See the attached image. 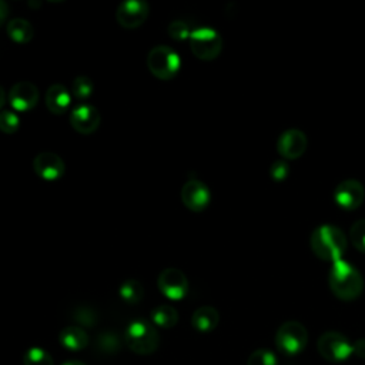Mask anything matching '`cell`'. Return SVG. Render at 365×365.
Returning <instances> with one entry per match:
<instances>
[{"instance_id":"obj_1","label":"cell","mask_w":365,"mask_h":365,"mask_svg":"<svg viewBox=\"0 0 365 365\" xmlns=\"http://www.w3.org/2000/svg\"><path fill=\"white\" fill-rule=\"evenodd\" d=\"M328 284L332 294L342 301L356 299L364 289V281L359 271L344 259L332 262Z\"/></svg>"},{"instance_id":"obj_23","label":"cell","mask_w":365,"mask_h":365,"mask_svg":"<svg viewBox=\"0 0 365 365\" xmlns=\"http://www.w3.org/2000/svg\"><path fill=\"white\" fill-rule=\"evenodd\" d=\"M93 88H94V84L91 81L90 77L87 76H78L74 78L73 81V87H71V94L78 100V101H83V100H87L91 93H93Z\"/></svg>"},{"instance_id":"obj_16","label":"cell","mask_w":365,"mask_h":365,"mask_svg":"<svg viewBox=\"0 0 365 365\" xmlns=\"http://www.w3.org/2000/svg\"><path fill=\"white\" fill-rule=\"evenodd\" d=\"M71 103V94L63 84H53L46 91V106L53 114H64Z\"/></svg>"},{"instance_id":"obj_19","label":"cell","mask_w":365,"mask_h":365,"mask_svg":"<svg viewBox=\"0 0 365 365\" xmlns=\"http://www.w3.org/2000/svg\"><path fill=\"white\" fill-rule=\"evenodd\" d=\"M6 31H7L9 37L14 43H19V44L29 43L34 36V29H33L31 23L21 17L10 20L6 26Z\"/></svg>"},{"instance_id":"obj_21","label":"cell","mask_w":365,"mask_h":365,"mask_svg":"<svg viewBox=\"0 0 365 365\" xmlns=\"http://www.w3.org/2000/svg\"><path fill=\"white\" fill-rule=\"evenodd\" d=\"M118 295L127 304H137L144 297V287H143V284L140 281H137L134 278H130V279H125L120 285Z\"/></svg>"},{"instance_id":"obj_12","label":"cell","mask_w":365,"mask_h":365,"mask_svg":"<svg viewBox=\"0 0 365 365\" xmlns=\"http://www.w3.org/2000/svg\"><path fill=\"white\" fill-rule=\"evenodd\" d=\"M33 170L44 181H56L64 175L66 165L58 154L43 151L34 157Z\"/></svg>"},{"instance_id":"obj_14","label":"cell","mask_w":365,"mask_h":365,"mask_svg":"<svg viewBox=\"0 0 365 365\" xmlns=\"http://www.w3.org/2000/svg\"><path fill=\"white\" fill-rule=\"evenodd\" d=\"M101 117L98 110L91 104H78L70 114L71 127L80 134H91L100 125Z\"/></svg>"},{"instance_id":"obj_24","label":"cell","mask_w":365,"mask_h":365,"mask_svg":"<svg viewBox=\"0 0 365 365\" xmlns=\"http://www.w3.org/2000/svg\"><path fill=\"white\" fill-rule=\"evenodd\" d=\"M20 127V117L13 110L0 111V131L4 134H14Z\"/></svg>"},{"instance_id":"obj_20","label":"cell","mask_w":365,"mask_h":365,"mask_svg":"<svg viewBox=\"0 0 365 365\" xmlns=\"http://www.w3.org/2000/svg\"><path fill=\"white\" fill-rule=\"evenodd\" d=\"M151 321L160 328H173L178 322V312L174 307L163 304L151 311Z\"/></svg>"},{"instance_id":"obj_34","label":"cell","mask_w":365,"mask_h":365,"mask_svg":"<svg viewBox=\"0 0 365 365\" xmlns=\"http://www.w3.org/2000/svg\"><path fill=\"white\" fill-rule=\"evenodd\" d=\"M61 365H86V364L81 362V361H77V359H70V361H66V362L61 364Z\"/></svg>"},{"instance_id":"obj_26","label":"cell","mask_w":365,"mask_h":365,"mask_svg":"<svg viewBox=\"0 0 365 365\" xmlns=\"http://www.w3.org/2000/svg\"><path fill=\"white\" fill-rule=\"evenodd\" d=\"M349 238L358 251L365 252V220H358L352 224Z\"/></svg>"},{"instance_id":"obj_29","label":"cell","mask_w":365,"mask_h":365,"mask_svg":"<svg viewBox=\"0 0 365 365\" xmlns=\"http://www.w3.org/2000/svg\"><path fill=\"white\" fill-rule=\"evenodd\" d=\"M74 318L77 322H80L81 325H87V327H93L94 321H96V315L94 312L87 308V307H81V308H77L76 309V314H74Z\"/></svg>"},{"instance_id":"obj_31","label":"cell","mask_w":365,"mask_h":365,"mask_svg":"<svg viewBox=\"0 0 365 365\" xmlns=\"http://www.w3.org/2000/svg\"><path fill=\"white\" fill-rule=\"evenodd\" d=\"M354 354L358 356V358H362L365 359V338H359L356 339L354 344Z\"/></svg>"},{"instance_id":"obj_2","label":"cell","mask_w":365,"mask_h":365,"mask_svg":"<svg viewBox=\"0 0 365 365\" xmlns=\"http://www.w3.org/2000/svg\"><path fill=\"white\" fill-rule=\"evenodd\" d=\"M314 254L324 261H338L346 250L345 234L335 225H321L311 235Z\"/></svg>"},{"instance_id":"obj_32","label":"cell","mask_w":365,"mask_h":365,"mask_svg":"<svg viewBox=\"0 0 365 365\" xmlns=\"http://www.w3.org/2000/svg\"><path fill=\"white\" fill-rule=\"evenodd\" d=\"M7 16H9V4L6 1L0 0V26H3Z\"/></svg>"},{"instance_id":"obj_30","label":"cell","mask_w":365,"mask_h":365,"mask_svg":"<svg viewBox=\"0 0 365 365\" xmlns=\"http://www.w3.org/2000/svg\"><path fill=\"white\" fill-rule=\"evenodd\" d=\"M288 175V164L285 160H278L271 165V177L275 181H282Z\"/></svg>"},{"instance_id":"obj_6","label":"cell","mask_w":365,"mask_h":365,"mask_svg":"<svg viewBox=\"0 0 365 365\" xmlns=\"http://www.w3.org/2000/svg\"><path fill=\"white\" fill-rule=\"evenodd\" d=\"M190 48L200 60H214L222 50V38L217 30L211 27H198L190 34Z\"/></svg>"},{"instance_id":"obj_4","label":"cell","mask_w":365,"mask_h":365,"mask_svg":"<svg viewBox=\"0 0 365 365\" xmlns=\"http://www.w3.org/2000/svg\"><path fill=\"white\" fill-rule=\"evenodd\" d=\"M147 67L154 77L160 80H171L180 71L181 58L171 47L158 44L150 50L147 56Z\"/></svg>"},{"instance_id":"obj_33","label":"cell","mask_w":365,"mask_h":365,"mask_svg":"<svg viewBox=\"0 0 365 365\" xmlns=\"http://www.w3.org/2000/svg\"><path fill=\"white\" fill-rule=\"evenodd\" d=\"M4 103H6V91H4V88L0 86V108L4 106Z\"/></svg>"},{"instance_id":"obj_8","label":"cell","mask_w":365,"mask_h":365,"mask_svg":"<svg viewBox=\"0 0 365 365\" xmlns=\"http://www.w3.org/2000/svg\"><path fill=\"white\" fill-rule=\"evenodd\" d=\"M158 289L171 301H180L188 294V279L185 274L174 267L165 268L157 278Z\"/></svg>"},{"instance_id":"obj_11","label":"cell","mask_w":365,"mask_h":365,"mask_svg":"<svg viewBox=\"0 0 365 365\" xmlns=\"http://www.w3.org/2000/svg\"><path fill=\"white\" fill-rule=\"evenodd\" d=\"M334 200L344 210H356L365 200V188L358 180H344L336 185Z\"/></svg>"},{"instance_id":"obj_13","label":"cell","mask_w":365,"mask_h":365,"mask_svg":"<svg viewBox=\"0 0 365 365\" xmlns=\"http://www.w3.org/2000/svg\"><path fill=\"white\" fill-rule=\"evenodd\" d=\"M7 98L16 111H29L38 101V88L31 81H17L10 88Z\"/></svg>"},{"instance_id":"obj_5","label":"cell","mask_w":365,"mask_h":365,"mask_svg":"<svg viewBox=\"0 0 365 365\" xmlns=\"http://www.w3.org/2000/svg\"><path fill=\"white\" fill-rule=\"evenodd\" d=\"M308 344V331L298 321L284 322L275 334L277 349L288 356L301 354Z\"/></svg>"},{"instance_id":"obj_22","label":"cell","mask_w":365,"mask_h":365,"mask_svg":"<svg viewBox=\"0 0 365 365\" xmlns=\"http://www.w3.org/2000/svg\"><path fill=\"white\" fill-rule=\"evenodd\" d=\"M24 365H54L51 354L41 346H31L24 352Z\"/></svg>"},{"instance_id":"obj_18","label":"cell","mask_w":365,"mask_h":365,"mask_svg":"<svg viewBox=\"0 0 365 365\" xmlns=\"http://www.w3.org/2000/svg\"><path fill=\"white\" fill-rule=\"evenodd\" d=\"M58 341L68 351H81L88 345V335L81 327L68 325L60 331Z\"/></svg>"},{"instance_id":"obj_7","label":"cell","mask_w":365,"mask_h":365,"mask_svg":"<svg viewBox=\"0 0 365 365\" xmlns=\"http://www.w3.org/2000/svg\"><path fill=\"white\" fill-rule=\"evenodd\" d=\"M319 355L329 362H344L354 354L351 341L341 332L327 331L317 341Z\"/></svg>"},{"instance_id":"obj_3","label":"cell","mask_w":365,"mask_h":365,"mask_svg":"<svg viewBox=\"0 0 365 365\" xmlns=\"http://www.w3.org/2000/svg\"><path fill=\"white\" fill-rule=\"evenodd\" d=\"M124 342L137 355H150L160 345V335L155 327L143 318L133 319L124 332Z\"/></svg>"},{"instance_id":"obj_25","label":"cell","mask_w":365,"mask_h":365,"mask_svg":"<svg viewBox=\"0 0 365 365\" xmlns=\"http://www.w3.org/2000/svg\"><path fill=\"white\" fill-rule=\"evenodd\" d=\"M247 365H278V359L272 351L258 348L248 356Z\"/></svg>"},{"instance_id":"obj_15","label":"cell","mask_w":365,"mask_h":365,"mask_svg":"<svg viewBox=\"0 0 365 365\" xmlns=\"http://www.w3.org/2000/svg\"><path fill=\"white\" fill-rule=\"evenodd\" d=\"M308 145L307 135L297 128H291L284 131L277 143V150L279 155L285 160H295L301 157Z\"/></svg>"},{"instance_id":"obj_28","label":"cell","mask_w":365,"mask_h":365,"mask_svg":"<svg viewBox=\"0 0 365 365\" xmlns=\"http://www.w3.org/2000/svg\"><path fill=\"white\" fill-rule=\"evenodd\" d=\"M118 345H120V341H118L117 335L113 334V332H103L98 338L100 349L107 352V354L115 352L118 349Z\"/></svg>"},{"instance_id":"obj_10","label":"cell","mask_w":365,"mask_h":365,"mask_svg":"<svg viewBox=\"0 0 365 365\" xmlns=\"http://www.w3.org/2000/svg\"><path fill=\"white\" fill-rule=\"evenodd\" d=\"M181 201L188 210L200 212L208 207L211 201V192L202 181L190 178L181 188Z\"/></svg>"},{"instance_id":"obj_27","label":"cell","mask_w":365,"mask_h":365,"mask_svg":"<svg viewBox=\"0 0 365 365\" xmlns=\"http://www.w3.org/2000/svg\"><path fill=\"white\" fill-rule=\"evenodd\" d=\"M167 31H168L170 37L174 40H185V38H190V34H191L188 24L182 20L171 21L167 27Z\"/></svg>"},{"instance_id":"obj_17","label":"cell","mask_w":365,"mask_h":365,"mask_svg":"<svg viewBox=\"0 0 365 365\" xmlns=\"http://www.w3.org/2000/svg\"><path fill=\"white\" fill-rule=\"evenodd\" d=\"M220 322V314L214 307L204 305L194 311L191 317V325L198 332H211Z\"/></svg>"},{"instance_id":"obj_9","label":"cell","mask_w":365,"mask_h":365,"mask_svg":"<svg viewBox=\"0 0 365 365\" xmlns=\"http://www.w3.org/2000/svg\"><path fill=\"white\" fill-rule=\"evenodd\" d=\"M148 3L144 0H125L117 6L115 20L124 29H137L147 20Z\"/></svg>"}]
</instances>
